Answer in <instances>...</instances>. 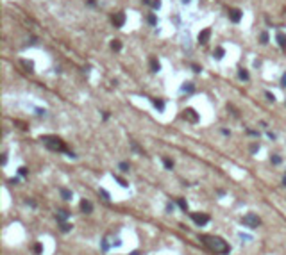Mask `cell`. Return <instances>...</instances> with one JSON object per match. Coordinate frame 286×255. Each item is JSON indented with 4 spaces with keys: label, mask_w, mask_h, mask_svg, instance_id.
<instances>
[{
    "label": "cell",
    "mask_w": 286,
    "mask_h": 255,
    "mask_svg": "<svg viewBox=\"0 0 286 255\" xmlns=\"http://www.w3.org/2000/svg\"><path fill=\"white\" fill-rule=\"evenodd\" d=\"M191 219L199 225V227H204L208 221H209V216L204 214V212H191Z\"/></svg>",
    "instance_id": "277c9868"
},
{
    "label": "cell",
    "mask_w": 286,
    "mask_h": 255,
    "mask_svg": "<svg viewBox=\"0 0 286 255\" xmlns=\"http://www.w3.org/2000/svg\"><path fill=\"white\" fill-rule=\"evenodd\" d=\"M241 18H243V13H241L240 9H229V20L233 23H240Z\"/></svg>",
    "instance_id": "52a82bcc"
},
{
    "label": "cell",
    "mask_w": 286,
    "mask_h": 255,
    "mask_svg": "<svg viewBox=\"0 0 286 255\" xmlns=\"http://www.w3.org/2000/svg\"><path fill=\"white\" fill-rule=\"evenodd\" d=\"M111 48H113L115 52H118V50H122V43H120L118 39H113V41H111Z\"/></svg>",
    "instance_id": "5bb4252c"
},
{
    "label": "cell",
    "mask_w": 286,
    "mask_h": 255,
    "mask_svg": "<svg viewBox=\"0 0 286 255\" xmlns=\"http://www.w3.org/2000/svg\"><path fill=\"white\" fill-rule=\"evenodd\" d=\"M272 162H274V164H279V162H281V157H277V155H272Z\"/></svg>",
    "instance_id": "4316f807"
},
{
    "label": "cell",
    "mask_w": 286,
    "mask_h": 255,
    "mask_svg": "<svg viewBox=\"0 0 286 255\" xmlns=\"http://www.w3.org/2000/svg\"><path fill=\"white\" fill-rule=\"evenodd\" d=\"M211 38V29H204L202 32H199V43L200 45H206Z\"/></svg>",
    "instance_id": "ba28073f"
},
{
    "label": "cell",
    "mask_w": 286,
    "mask_h": 255,
    "mask_svg": "<svg viewBox=\"0 0 286 255\" xmlns=\"http://www.w3.org/2000/svg\"><path fill=\"white\" fill-rule=\"evenodd\" d=\"M193 89H195V86H193L191 82H186V84L183 86V91H184V93H193Z\"/></svg>",
    "instance_id": "2e32d148"
},
{
    "label": "cell",
    "mask_w": 286,
    "mask_h": 255,
    "mask_svg": "<svg viewBox=\"0 0 286 255\" xmlns=\"http://www.w3.org/2000/svg\"><path fill=\"white\" fill-rule=\"evenodd\" d=\"M163 164H165V168H166V170H172V168H173V161H170V159H166V157H165V159H163Z\"/></svg>",
    "instance_id": "d6986e66"
},
{
    "label": "cell",
    "mask_w": 286,
    "mask_h": 255,
    "mask_svg": "<svg viewBox=\"0 0 286 255\" xmlns=\"http://www.w3.org/2000/svg\"><path fill=\"white\" fill-rule=\"evenodd\" d=\"M61 196H63L64 200H72V191H68V189H61Z\"/></svg>",
    "instance_id": "ac0fdd59"
},
{
    "label": "cell",
    "mask_w": 286,
    "mask_h": 255,
    "mask_svg": "<svg viewBox=\"0 0 286 255\" xmlns=\"http://www.w3.org/2000/svg\"><path fill=\"white\" fill-rule=\"evenodd\" d=\"M152 7L154 9H159L161 7V0H152Z\"/></svg>",
    "instance_id": "484cf974"
},
{
    "label": "cell",
    "mask_w": 286,
    "mask_h": 255,
    "mask_svg": "<svg viewBox=\"0 0 286 255\" xmlns=\"http://www.w3.org/2000/svg\"><path fill=\"white\" fill-rule=\"evenodd\" d=\"M100 195L104 196V200H109V195H107V191H104V189H100Z\"/></svg>",
    "instance_id": "83f0119b"
},
{
    "label": "cell",
    "mask_w": 286,
    "mask_h": 255,
    "mask_svg": "<svg viewBox=\"0 0 286 255\" xmlns=\"http://www.w3.org/2000/svg\"><path fill=\"white\" fill-rule=\"evenodd\" d=\"M183 116H184V120H188L190 123H197V121H199V114H197V111L191 109V107L184 109L183 111Z\"/></svg>",
    "instance_id": "5b68a950"
},
{
    "label": "cell",
    "mask_w": 286,
    "mask_h": 255,
    "mask_svg": "<svg viewBox=\"0 0 286 255\" xmlns=\"http://www.w3.org/2000/svg\"><path fill=\"white\" fill-rule=\"evenodd\" d=\"M193 72H197V73H199V72H200V66H197V64H193Z\"/></svg>",
    "instance_id": "d6a6232c"
},
{
    "label": "cell",
    "mask_w": 286,
    "mask_h": 255,
    "mask_svg": "<svg viewBox=\"0 0 286 255\" xmlns=\"http://www.w3.org/2000/svg\"><path fill=\"white\" fill-rule=\"evenodd\" d=\"M88 6H91V7H93V6H97V2H95V0H88Z\"/></svg>",
    "instance_id": "836d02e7"
},
{
    "label": "cell",
    "mask_w": 286,
    "mask_h": 255,
    "mask_svg": "<svg viewBox=\"0 0 286 255\" xmlns=\"http://www.w3.org/2000/svg\"><path fill=\"white\" fill-rule=\"evenodd\" d=\"M200 241L204 243V246H206L209 251H213V253H216V255H229V251H231V246L227 244V241L222 239L220 236L206 234V236L200 237Z\"/></svg>",
    "instance_id": "6da1fadb"
},
{
    "label": "cell",
    "mask_w": 286,
    "mask_h": 255,
    "mask_svg": "<svg viewBox=\"0 0 286 255\" xmlns=\"http://www.w3.org/2000/svg\"><path fill=\"white\" fill-rule=\"evenodd\" d=\"M152 104H154V107H156L159 112H163V111H165V102H163V100H159V98H154V100H152Z\"/></svg>",
    "instance_id": "7c38bea8"
},
{
    "label": "cell",
    "mask_w": 286,
    "mask_h": 255,
    "mask_svg": "<svg viewBox=\"0 0 286 255\" xmlns=\"http://www.w3.org/2000/svg\"><path fill=\"white\" fill-rule=\"evenodd\" d=\"M147 21L150 23V25H158V18H156V14H148Z\"/></svg>",
    "instance_id": "ffe728a7"
},
{
    "label": "cell",
    "mask_w": 286,
    "mask_h": 255,
    "mask_svg": "<svg viewBox=\"0 0 286 255\" xmlns=\"http://www.w3.org/2000/svg\"><path fill=\"white\" fill-rule=\"evenodd\" d=\"M265 95H267V98H268V100H272V102H274V95H272V93H268V91H267Z\"/></svg>",
    "instance_id": "1f68e13d"
},
{
    "label": "cell",
    "mask_w": 286,
    "mask_h": 255,
    "mask_svg": "<svg viewBox=\"0 0 286 255\" xmlns=\"http://www.w3.org/2000/svg\"><path fill=\"white\" fill-rule=\"evenodd\" d=\"M20 175H27V168H25V166L20 168Z\"/></svg>",
    "instance_id": "f546056e"
},
{
    "label": "cell",
    "mask_w": 286,
    "mask_h": 255,
    "mask_svg": "<svg viewBox=\"0 0 286 255\" xmlns=\"http://www.w3.org/2000/svg\"><path fill=\"white\" fill-rule=\"evenodd\" d=\"M159 68H161V66H159V61H158L156 57H152V59H150V70H152L154 73H158Z\"/></svg>",
    "instance_id": "8fae6325"
},
{
    "label": "cell",
    "mask_w": 286,
    "mask_h": 255,
    "mask_svg": "<svg viewBox=\"0 0 286 255\" xmlns=\"http://www.w3.org/2000/svg\"><path fill=\"white\" fill-rule=\"evenodd\" d=\"M281 86H284V87H286V73H284V75H282V79H281Z\"/></svg>",
    "instance_id": "4dcf8cb0"
},
{
    "label": "cell",
    "mask_w": 286,
    "mask_h": 255,
    "mask_svg": "<svg viewBox=\"0 0 286 255\" xmlns=\"http://www.w3.org/2000/svg\"><path fill=\"white\" fill-rule=\"evenodd\" d=\"M177 203H179V207L183 209V211H186V209H188V203H186L183 198H179V200H177Z\"/></svg>",
    "instance_id": "cb8c5ba5"
},
{
    "label": "cell",
    "mask_w": 286,
    "mask_h": 255,
    "mask_svg": "<svg viewBox=\"0 0 286 255\" xmlns=\"http://www.w3.org/2000/svg\"><path fill=\"white\" fill-rule=\"evenodd\" d=\"M41 250H43L41 244H36V246H34V251H36V253H41Z\"/></svg>",
    "instance_id": "f1b7e54d"
},
{
    "label": "cell",
    "mask_w": 286,
    "mask_h": 255,
    "mask_svg": "<svg viewBox=\"0 0 286 255\" xmlns=\"http://www.w3.org/2000/svg\"><path fill=\"white\" fill-rule=\"evenodd\" d=\"M224 54H225V50L222 48V46H220V48H216V50H215V59H222V57H224Z\"/></svg>",
    "instance_id": "e0dca14e"
},
{
    "label": "cell",
    "mask_w": 286,
    "mask_h": 255,
    "mask_svg": "<svg viewBox=\"0 0 286 255\" xmlns=\"http://www.w3.org/2000/svg\"><path fill=\"white\" fill-rule=\"evenodd\" d=\"M21 64H24V66L27 68V72H32V68H34V64H32L31 61H21Z\"/></svg>",
    "instance_id": "44dd1931"
},
{
    "label": "cell",
    "mask_w": 286,
    "mask_h": 255,
    "mask_svg": "<svg viewBox=\"0 0 286 255\" xmlns=\"http://www.w3.org/2000/svg\"><path fill=\"white\" fill-rule=\"evenodd\" d=\"M191 2V0H183V4H190Z\"/></svg>",
    "instance_id": "e575fe53"
},
{
    "label": "cell",
    "mask_w": 286,
    "mask_h": 255,
    "mask_svg": "<svg viewBox=\"0 0 286 255\" xmlns=\"http://www.w3.org/2000/svg\"><path fill=\"white\" fill-rule=\"evenodd\" d=\"M70 230H72L70 223H61V232H70Z\"/></svg>",
    "instance_id": "7402d4cb"
},
{
    "label": "cell",
    "mask_w": 286,
    "mask_h": 255,
    "mask_svg": "<svg viewBox=\"0 0 286 255\" xmlns=\"http://www.w3.org/2000/svg\"><path fill=\"white\" fill-rule=\"evenodd\" d=\"M241 223H243L245 227H249V228H257L261 225V218L257 214H254V212H249V214H245L243 218H241Z\"/></svg>",
    "instance_id": "3957f363"
},
{
    "label": "cell",
    "mask_w": 286,
    "mask_h": 255,
    "mask_svg": "<svg viewBox=\"0 0 286 255\" xmlns=\"http://www.w3.org/2000/svg\"><path fill=\"white\" fill-rule=\"evenodd\" d=\"M275 39H277V45L284 50V48H286V34H284V32H277Z\"/></svg>",
    "instance_id": "30bf717a"
},
{
    "label": "cell",
    "mask_w": 286,
    "mask_h": 255,
    "mask_svg": "<svg viewBox=\"0 0 286 255\" xmlns=\"http://www.w3.org/2000/svg\"><path fill=\"white\" fill-rule=\"evenodd\" d=\"M238 77H240L241 80H249V73H247V70L240 68V72H238Z\"/></svg>",
    "instance_id": "9a60e30c"
},
{
    "label": "cell",
    "mask_w": 286,
    "mask_h": 255,
    "mask_svg": "<svg viewBox=\"0 0 286 255\" xmlns=\"http://www.w3.org/2000/svg\"><path fill=\"white\" fill-rule=\"evenodd\" d=\"M41 141H43V145H45L48 150H52V152H66L70 157H73V153H70L66 150V145H64L59 137H56V136H43Z\"/></svg>",
    "instance_id": "7a4b0ae2"
},
{
    "label": "cell",
    "mask_w": 286,
    "mask_h": 255,
    "mask_svg": "<svg viewBox=\"0 0 286 255\" xmlns=\"http://www.w3.org/2000/svg\"><path fill=\"white\" fill-rule=\"evenodd\" d=\"M282 184H284V185H286V175H284V178H282Z\"/></svg>",
    "instance_id": "d590c367"
},
{
    "label": "cell",
    "mask_w": 286,
    "mask_h": 255,
    "mask_svg": "<svg viewBox=\"0 0 286 255\" xmlns=\"http://www.w3.org/2000/svg\"><path fill=\"white\" fill-rule=\"evenodd\" d=\"M56 218H57V221H59V223H66V221H64V219H66V218H68V212H66V211H57V214H56Z\"/></svg>",
    "instance_id": "4fadbf2b"
},
{
    "label": "cell",
    "mask_w": 286,
    "mask_h": 255,
    "mask_svg": "<svg viewBox=\"0 0 286 255\" xmlns=\"http://www.w3.org/2000/svg\"><path fill=\"white\" fill-rule=\"evenodd\" d=\"M111 21H113V25L115 27H123V23H125V13L123 11H120V13H115V16L111 18Z\"/></svg>",
    "instance_id": "8992f818"
},
{
    "label": "cell",
    "mask_w": 286,
    "mask_h": 255,
    "mask_svg": "<svg viewBox=\"0 0 286 255\" xmlns=\"http://www.w3.org/2000/svg\"><path fill=\"white\" fill-rule=\"evenodd\" d=\"M120 170H122V171H123V173H127V171H129V170H131V166H129V164H127V162H120Z\"/></svg>",
    "instance_id": "603a6c76"
},
{
    "label": "cell",
    "mask_w": 286,
    "mask_h": 255,
    "mask_svg": "<svg viewBox=\"0 0 286 255\" xmlns=\"http://www.w3.org/2000/svg\"><path fill=\"white\" fill-rule=\"evenodd\" d=\"M261 43H263V45L268 43V32H263V34H261Z\"/></svg>",
    "instance_id": "d4e9b609"
},
{
    "label": "cell",
    "mask_w": 286,
    "mask_h": 255,
    "mask_svg": "<svg viewBox=\"0 0 286 255\" xmlns=\"http://www.w3.org/2000/svg\"><path fill=\"white\" fill-rule=\"evenodd\" d=\"M81 211L86 212V214H90V212L93 211V203H91L90 200H82V202H81Z\"/></svg>",
    "instance_id": "9c48e42d"
}]
</instances>
